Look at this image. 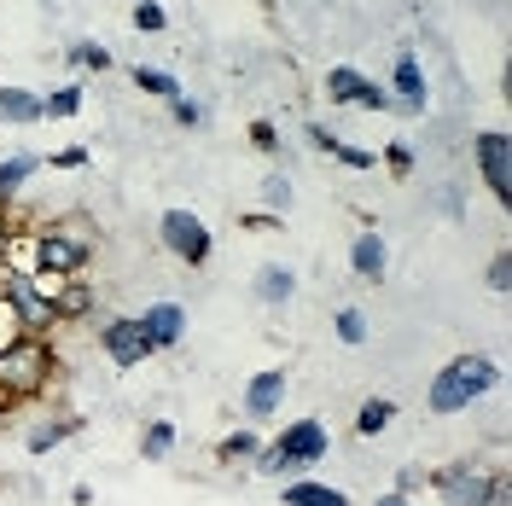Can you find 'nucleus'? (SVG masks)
I'll use <instances>...</instances> for the list:
<instances>
[{"instance_id":"1","label":"nucleus","mask_w":512,"mask_h":506,"mask_svg":"<svg viewBox=\"0 0 512 506\" xmlns=\"http://www.w3.org/2000/svg\"><path fill=\"white\" fill-rule=\"evenodd\" d=\"M53 384V344L41 332H12L0 344V396H41Z\"/></svg>"},{"instance_id":"2","label":"nucleus","mask_w":512,"mask_h":506,"mask_svg":"<svg viewBox=\"0 0 512 506\" xmlns=\"http://www.w3.org/2000/svg\"><path fill=\"white\" fill-rule=\"evenodd\" d=\"M495 384H501V367H495L489 355H454L443 373L431 379L425 408H431V413H466L478 396H489Z\"/></svg>"},{"instance_id":"3","label":"nucleus","mask_w":512,"mask_h":506,"mask_svg":"<svg viewBox=\"0 0 512 506\" xmlns=\"http://www.w3.org/2000/svg\"><path fill=\"white\" fill-rule=\"evenodd\" d=\"M326 448H332V431L320 419H291L251 466L256 472H274V477H291V472H303V466H315V460H326Z\"/></svg>"},{"instance_id":"4","label":"nucleus","mask_w":512,"mask_h":506,"mask_svg":"<svg viewBox=\"0 0 512 506\" xmlns=\"http://www.w3.org/2000/svg\"><path fill=\"white\" fill-rule=\"evenodd\" d=\"M158 239H163V251L175 256V262H187V268H204V262L216 256L210 227L198 222L192 210H163L158 216Z\"/></svg>"},{"instance_id":"5","label":"nucleus","mask_w":512,"mask_h":506,"mask_svg":"<svg viewBox=\"0 0 512 506\" xmlns=\"http://www.w3.org/2000/svg\"><path fill=\"white\" fill-rule=\"evenodd\" d=\"M472 158H478L483 187L495 192V204H512V140L501 128H483L472 134Z\"/></svg>"},{"instance_id":"6","label":"nucleus","mask_w":512,"mask_h":506,"mask_svg":"<svg viewBox=\"0 0 512 506\" xmlns=\"http://www.w3.org/2000/svg\"><path fill=\"white\" fill-rule=\"evenodd\" d=\"M88 239L82 233H70V227H47L41 239H35V262H41V274H82L88 268Z\"/></svg>"},{"instance_id":"7","label":"nucleus","mask_w":512,"mask_h":506,"mask_svg":"<svg viewBox=\"0 0 512 506\" xmlns=\"http://www.w3.org/2000/svg\"><path fill=\"white\" fill-rule=\"evenodd\" d=\"M99 349L111 355V367H140L146 355H152V344H146V332H140V315H117L105 320V332H99Z\"/></svg>"},{"instance_id":"8","label":"nucleus","mask_w":512,"mask_h":506,"mask_svg":"<svg viewBox=\"0 0 512 506\" xmlns=\"http://www.w3.org/2000/svg\"><path fill=\"white\" fill-rule=\"evenodd\" d=\"M390 99H396V111H402V117H425V99H431V88H425V70H419L414 53H402V59H396V70H390Z\"/></svg>"},{"instance_id":"9","label":"nucleus","mask_w":512,"mask_h":506,"mask_svg":"<svg viewBox=\"0 0 512 506\" xmlns=\"http://www.w3.org/2000/svg\"><path fill=\"white\" fill-rule=\"evenodd\" d=\"M140 332H146L152 355H158V349H175L181 338H187V309H181V303H146Z\"/></svg>"},{"instance_id":"10","label":"nucleus","mask_w":512,"mask_h":506,"mask_svg":"<svg viewBox=\"0 0 512 506\" xmlns=\"http://www.w3.org/2000/svg\"><path fill=\"white\" fill-rule=\"evenodd\" d=\"M280 396H286V367H268V373H256L245 384V413L251 419H268V413L280 408Z\"/></svg>"},{"instance_id":"11","label":"nucleus","mask_w":512,"mask_h":506,"mask_svg":"<svg viewBox=\"0 0 512 506\" xmlns=\"http://www.w3.org/2000/svg\"><path fill=\"white\" fill-rule=\"evenodd\" d=\"M437 483H443L448 506H483V489H489V477H478L472 466H448L437 472Z\"/></svg>"},{"instance_id":"12","label":"nucleus","mask_w":512,"mask_h":506,"mask_svg":"<svg viewBox=\"0 0 512 506\" xmlns=\"http://www.w3.org/2000/svg\"><path fill=\"white\" fill-rule=\"evenodd\" d=\"M350 268L361 274V280H384V268H390V251H384V239L367 227L361 239H355V251H350Z\"/></svg>"},{"instance_id":"13","label":"nucleus","mask_w":512,"mask_h":506,"mask_svg":"<svg viewBox=\"0 0 512 506\" xmlns=\"http://www.w3.org/2000/svg\"><path fill=\"white\" fill-rule=\"evenodd\" d=\"M280 501H286V506H350L338 489H332V483H315V477H297V483H286V489H280Z\"/></svg>"},{"instance_id":"14","label":"nucleus","mask_w":512,"mask_h":506,"mask_svg":"<svg viewBox=\"0 0 512 506\" xmlns=\"http://www.w3.org/2000/svg\"><path fill=\"white\" fill-rule=\"evenodd\" d=\"M0 123H41V94L0 82Z\"/></svg>"},{"instance_id":"15","label":"nucleus","mask_w":512,"mask_h":506,"mask_svg":"<svg viewBox=\"0 0 512 506\" xmlns=\"http://www.w3.org/2000/svg\"><path fill=\"white\" fill-rule=\"evenodd\" d=\"M291 291H297V274H291V268H280V262H268V268L256 274V297H262L268 309L291 303Z\"/></svg>"},{"instance_id":"16","label":"nucleus","mask_w":512,"mask_h":506,"mask_svg":"<svg viewBox=\"0 0 512 506\" xmlns=\"http://www.w3.org/2000/svg\"><path fill=\"white\" fill-rule=\"evenodd\" d=\"M361 88H367V76H361L355 64L326 70V99H332V105H361Z\"/></svg>"},{"instance_id":"17","label":"nucleus","mask_w":512,"mask_h":506,"mask_svg":"<svg viewBox=\"0 0 512 506\" xmlns=\"http://www.w3.org/2000/svg\"><path fill=\"white\" fill-rule=\"evenodd\" d=\"M134 88L152 99H181V82L169 70H158V64H134Z\"/></svg>"},{"instance_id":"18","label":"nucleus","mask_w":512,"mask_h":506,"mask_svg":"<svg viewBox=\"0 0 512 506\" xmlns=\"http://www.w3.org/2000/svg\"><path fill=\"white\" fill-rule=\"evenodd\" d=\"M82 88H76V82H70V88H53V94H41V117H53V123H70V117H76V111H82Z\"/></svg>"},{"instance_id":"19","label":"nucleus","mask_w":512,"mask_h":506,"mask_svg":"<svg viewBox=\"0 0 512 506\" xmlns=\"http://www.w3.org/2000/svg\"><path fill=\"white\" fill-rule=\"evenodd\" d=\"M390 419H396V402L390 396H373V402H361V413H355V431L361 437H379Z\"/></svg>"},{"instance_id":"20","label":"nucleus","mask_w":512,"mask_h":506,"mask_svg":"<svg viewBox=\"0 0 512 506\" xmlns=\"http://www.w3.org/2000/svg\"><path fill=\"white\" fill-rule=\"evenodd\" d=\"M35 169H41V158H30V152H18V158H6V163H0V204H6L12 192L24 187V181H30Z\"/></svg>"},{"instance_id":"21","label":"nucleus","mask_w":512,"mask_h":506,"mask_svg":"<svg viewBox=\"0 0 512 506\" xmlns=\"http://www.w3.org/2000/svg\"><path fill=\"white\" fill-rule=\"evenodd\" d=\"M76 425H82V419H53V425H35L30 443H24V448H30V454H53V448H59L64 437L76 431Z\"/></svg>"},{"instance_id":"22","label":"nucleus","mask_w":512,"mask_h":506,"mask_svg":"<svg viewBox=\"0 0 512 506\" xmlns=\"http://www.w3.org/2000/svg\"><path fill=\"white\" fill-rule=\"evenodd\" d=\"M88 285L76 280V285H59V297H53V320H76V315H88Z\"/></svg>"},{"instance_id":"23","label":"nucleus","mask_w":512,"mask_h":506,"mask_svg":"<svg viewBox=\"0 0 512 506\" xmlns=\"http://www.w3.org/2000/svg\"><path fill=\"white\" fill-rule=\"evenodd\" d=\"M169 448H175V425H169V419H152L146 437H140V454H146V460H163Z\"/></svg>"},{"instance_id":"24","label":"nucleus","mask_w":512,"mask_h":506,"mask_svg":"<svg viewBox=\"0 0 512 506\" xmlns=\"http://www.w3.org/2000/svg\"><path fill=\"white\" fill-rule=\"evenodd\" d=\"M256 454H262V437H256V431H233V437H222V460H245V466H251Z\"/></svg>"},{"instance_id":"25","label":"nucleus","mask_w":512,"mask_h":506,"mask_svg":"<svg viewBox=\"0 0 512 506\" xmlns=\"http://www.w3.org/2000/svg\"><path fill=\"white\" fill-rule=\"evenodd\" d=\"M134 30H146V35L169 30V12H163L158 0H134Z\"/></svg>"},{"instance_id":"26","label":"nucleus","mask_w":512,"mask_h":506,"mask_svg":"<svg viewBox=\"0 0 512 506\" xmlns=\"http://www.w3.org/2000/svg\"><path fill=\"white\" fill-rule=\"evenodd\" d=\"M338 338L350 349H361L367 344V315H361V309H338Z\"/></svg>"},{"instance_id":"27","label":"nucleus","mask_w":512,"mask_h":506,"mask_svg":"<svg viewBox=\"0 0 512 506\" xmlns=\"http://www.w3.org/2000/svg\"><path fill=\"white\" fill-rule=\"evenodd\" d=\"M384 169H390L396 181L414 175V146H408V140H390V146H384Z\"/></svg>"},{"instance_id":"28","label":"nucleus","mask_w":512,"mask_h":506,"mask_svg":"<svg viewBox=\"0 0 512 506\" xmlns=\"http://www.w3.org/2000/svg\"><path fill=\"white\" fill-rule=\"evenodd\" d=\"M70 64H82V70H111V53H105L99 41H76V47H70Z\"/></svg>"},{"instance_id":"29","label":"nucleus","mask_w":512,"mask_h":506,"mask_svg":"<svg viewBox=\"0 0 512 506\" xmlns=\"http://www.w3.org/2000/svg\"><path fill=\"white\" fill-rule=\"evenodd\" d=\"M332 158L344 163V169H355V175H361V169H379V158H373V152H361V146H350V140H338V146H332Z\"/></svg>"},{"instance_id":"30","label":"nucleus","mask_w":512,"mask_h":506,"mask_svg":"<svg viewBox=\"0 0 512 506\" xmlns=\"http://www.w3.org/2000/svg\"><path fill=\"white\" fill-rule=\"evenodd\" d=\"M489 291H495V297L512 291V251H495V262H489Z\"/></svg>"},{"instance_id":"31","label":"nucleus","mask_w":512,"mask_h":506,"mask_svg":"<svg viewBox=\"0 0 512 506\" xmlns=\"http://www.w3.org/2000/svg\"><path fill=\"white\" fill-rule=\"evenodd\" d=\"M169 117H175V123H181V128H198V123H204V105H198V99H187V94H181V99H169Z\"/></svg>"},{"instance_id":"32","label":"nucleus","mask_w":512,"mask_h":506,"mask_svg":"<svg viewBox=\"0 0 512 506\" xmlns=\"http://www.w3.org/2000/svg\"><path fill=\"white\" fill-rule=\"evenodd\" d=\"M262 198H268V210L280 216V210L291 204V181H286V175H268V181H262Z\"/></svg>"},{"instance_id":"33","label":"nucleus","mask_w":512,"mask_h":506,"mask_svg":"<svg viewBox=\"0 0 512 506\" xmlns=\"http://www.w3.org/2000/svg\"><path fill=\"white\" fill-rule=\"evenodd\" d=\"M361 111H396V99H390V88H379V82H367V88H361Z\"/></svg>"},{"instance_id":"34","label":"nucleus","mask_w":512,"mask_h":506,"mask_svg":"<svg viewBox=\"0 0 512 506\" xmlns=\"http://www.w3.org/2000/svg\"><path fill=\"white\" fill-rule=\"evenodd\" d=\"M483 506H512V483L501 472L489 477V489H483Z\"/></svg>"},{"instance_id":"35","label":"nucleus","mask_w":512,"mask_h":506,"mask_svg":"<svg viewBox=\"0 0 512 506\" xmlns=\"http://www.w3.org/2000/svg\"><path fill=\"white\" fill-rule=\"evenodd\" d=\"M239 227H251V233H274V227H286V216H274V210H256V216H239Z\"/></svg>"},{"instance_id":"36","label":"nucleus","mask_w":512,"mask_h":506,"mask_svg":"<svg viewBox=\"0 0 512 506\" xmlns=\"http://www.w3.org/2000/svg\"><path fill=\"white\" fill-rule=\"evenodd\" d=\"M251 146H256V152H280V134H274V123H251Z\"/></svg>"},{"instance_id":"37","label":"nucleus","mask_w":512,"mask_h":506,"mask_svg":"<svg viewBox=\"0 0 512 506\" xmlns=\"http://www.w3.org/2000/svg\"><path fill=\"white\" fill-rule=\"evenodd\" d=\"M53 169H82V163H88V146H64V152H53Z\"/></svg>"},{"instance_id":"38","label":"nucleus","mask_w":512,"mask_h":506,"mask_svg":"<svg viewBox=\"0 0 512 506\" xmlns=\"http://www.w3.org/2000/svg\"><path fill=\"white\" fill-rule=\"evenodd\" d=\"M309 146H320V152H332V146H338V134H332V128H320V123H309Z\"/></svg>"},{"instance_id":"39","label":"nucleus","mask_w":512,"mask_h":506,"mask_svg":"<svg viewBox=\"0 0 512 506\" xmlns=\"http://www.w3.org/2000/svg\"><path fill=\"white\" fill-rule=\"evenodd\" d=\"M414 483H419V466H402V472H396V495H408Z\"/></svg>"},{"instance_id":"40","label":"nucleus","mask_w":512,"mask_h":506,"mask_svg":"<svg viewBox=\"0 0 512 506\" xmlns=\"http://www.w3.org/2000/svg\"><path fill=\"white\" fill-rule=\"evenodd\" d=\"M379 506H408V495H396V489H390V495H384Z\"/></svg>"},{"instance_id":"41","label":"nucleus","mask_w":512,"mask_h":506,"mask_svg":"<svg viewBox=\"0 0 512 506\" xmlns=\"http://www.w3.org/2000/svg\"><path fill=\"white\" fill-rule=\"evenodd\" d=\"M0 239H6V210H0Z\"/></svg>"}]
</instances>
